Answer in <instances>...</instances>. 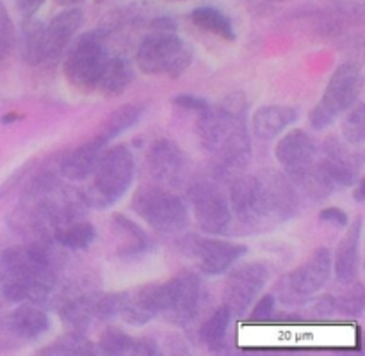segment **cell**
<instances>
[{"instance_id":"6da1fadb","label":"cell","mask_w":365,"mask_h":356,"mask_svg":"<svg viewBox=\"0 0 365 356\" xmlns=\"http://www.w3.org/2000/svg\"><path fill=\"white\" fill-rule=\"evenodd\" d=\"M246 114L248 102L242 93H230L217 105H209L200 114L198 135L203 148L214 153L228 169H241L252 157Z\"/></svg>"},{"instance_id":"7a4b0ae2","label":"cell","mask_w":365,"mask_h":356,"mask_svg":"<svg viewBox=\"0 0 365 356\" xmlns=\"http://www.w3.org/2000/svg\"><path fill=\"white\" fill-rule=\"evenodd\" d=\"M228 203L237 219L248 226H271L296 212V194L282 177L239 178Z\"/></svg>"},{"instance_id":"3957f363","label":"cell","mask_w":365,"mask_h":356,"mask_svg":"<svg viewBox=\"0 0 365 356\" xmlns=\"http://www.w3.org/2000/svg\"><path fill=\"white\" fill-rule=\"evenodd\" d=\"M0 276L7 301H45L56 285L48 255L38 246H13L0 253Z\"/></svg>"},{"instance_id":"277c9868","label":"cell","mask_w":365,"mask_h":356,"mask_svg":"<svg viewBox=\"0 0 365 356\" xmlns=\"http://www.w3.org/2000/svg\"><path fill=\"white\" fill-rule=\"evenodd\" d=\"M134 155L123 145L106 150L100 157L88 189V201L96 209H107L116 203L134 180Z\"/></svg>"},{"instance_id":"5b68a950","label":"cell","mask_w":365,"mask_h":356,"mask_svg":"<svg viewBox=\"0 0 365 356\" xmlns=\"http://www.w3.org/2000/svg\"><path fill=\"white\" fill-rule=\"evenodd\" d=\"M191 61V48L175 31L152 28L138 48V66L146 75L180 77Z\"/></svg>"},{"instance_id":"8992f818","label":"cell","mask_w":365,"mask_h":356,"mask_svg":"<svg viewBox=\"0 0 365 356\" xmlns=\"http://www.w3.org/2000/svg\"><path fill=\"white\" fill-rule=\"evenodd\" d=\"M360 91H362V73H360L359 66L353 63L339 66L331 75L319 103L314 107L312 114H310L312 127L319 128V130L330 127L342 112L355 105Z\"/></svg>"},{"instance_id":"52a82bcc","label":"cell","mask_w":365,"mask_h":356,"mask_svg":"<svg viewBox=\"0 0 365 356\" xmlns=\"http://www.w3.org/2000/svg\"><path fill=\"white\" fill-rule=\"evenodd\" d=\"M109 53L100 32H84L64 59V75L73 88L93 91L98 88Z\"/></svg>"},{"instance_id":"ba28073f","label":"cell","mask_w":365,"mask_h":356,"mask_svg":"<svg viewBox=\"0 0 365 356\" xmlns=\"http://www.w3.org/2000/svg\"><path fill=\"white\" fill-rule=\"evenodd\" d=\"M132 209L150 226L160 231H177L187 224V209L171 191L157 185H145L132 198Z\"/></svg>"},{"instance_id":"9c48e42d","label":"cell","mask_w":365,"mask_h":356,"mask_svg":"<svg viewBox=\"0 0 365 356\" xmlns=\"http://www.w3.org/2000/svg\"><path fill=\"white\" fill-rule=\"evenodd\" d=\"M331 251L328 248H319L312 253L309 260L298 269L289 273L278 283V295L284 303H303L312 298L316 292L327 285L331 274Z\"/></svg>"},{"instance_id":"30bf717a","label":"cell","mask_w":365,"mask_h":356,"mask_svg":"<svg viewBox=\"0 0 365 356\" xmlns=\"http://www.w3.org/2000/svg\"><path fill=\"white\" fill-rule=\"evenodd\" d=\"M277 159L284 166L292 184L302 185L312 174L317 166V145L312 135L305 130L294 128L285 134L277 145Z\"/></svg>"},{"instance_id":"8fae6325","label":"cell","mask_w":365,"mask_h":356,"mask_svg":"<svg viewBox=\"0 0 365 356\" xmlns=\"http://www.w3.org/2000/svg\"><path fill=\"white\" fill-rule=\"evenodd\" d=\"M200 278L192 273H182L171 278L166 283H160V299L163 312L170 320L177 324H187L195 317L200 305Z\"/></svg>"},{"instance_id":"7c38bea8","label":"cell","mask_w":365,"mask_h":356,"mask_svg":"<svg viewBox=\"0 0 365 356\" xmlns=\"http://www.w3.org/2000/svg\"><path fill=\"white\" fill-rule=\"evenodd\" d=\"M192 209L200 226L209 234H223L232 219L230 203L217 185L198 182L189 189Z\"/></svg>"},{"instance_id":"4fadbf2b","label":"cell","mask_w":365,"mask_h":356,"mask_svg":"<svg viewBox=\"0 0 365 356\" xmlns=\"http://www.w3.org/2000/svg\"><path fill=\"white\" fill-rule=\"evenodd\" d=\"M148 167L159 184L180 187L189 178V159L171 139H159L150 146Z\"/></svg>"},{"instance_id":"5bb4252c","label":"cell","mask_w":365,"mask_h":356,"mask_svg":"<svg viewBox=\"0 0 365 356\" xmlns=\"http://www.w3.org/2000/svg\"><path fill=\"white\" fill-rule=\"evenodd\" d=\"M267 281V267L260 262L245 263L232 271L225 287V305L232 313H245Z\"/></svg>"},{"instance_id":"9a60e30c","label":"cell","mask_w":365,"mask_h":356,"mask_svg":"<svg viewBox=\"0 0 365 356\" xmlns=\"http://www.w3.org/2000/svg\"><path fill=\"white\" fill-rule=\"evenodd\" d=\"M163 312L160 299V283H148L143 287L118 294V313L125 323L132 326H141L150 323L153 317Z\"/></svg>"},{"instance_id":"2e32d148","label":"cell","mask_w":365,"mask_h":356,"mask_svg":"<svg viewBox=\"0 0 365 356\" xmlns=\"http://www.w3.org/2000/svg\"><path fill=\"white\" fill-rule=\"evenodd\" d=\"M116 313L118 294H95L84 295L64 305L61 315L68 326L75 328L77 331H84L96 320L109 319Z\"/></svg>"},{"instance_id":"e0dca14e","label":"cell","mask_w":365,"mask_h":356,"mask_svg":"<svg viewBox=\"0 0 365 356\" xmlns=\"http://www.w3.org/2000/svg\"><path fill=\"white\" fill-rule=\"evenodd\" d=\"M248 248L242 244H234L227 241H216V239H202L195 244V255L198 256L200 269L210 276L223 274L237 262L241 256L246 255Z\"/></svg>"},{"instance_id":"ac0fdd59","label":"cell","mask_w":365,"mask_h":356,"mask_svg":"<svg viewBox=\"0 0 365 356\" xmlns=\"http://www.w3.org/2000/svg\"><path fill=\"white\" fill-rule=\"evenodd\" d=\"M317 164L331 187H349L359 173L356 159L337 141H328L324 145L323 155L317 157Z\"/></svg>"},{"instance_id":"d6986e66","label":"cell","mask_w":365,"mask_h":356,"mask_svg":"<svg viewBox=\"0 0 365 356\" xmlns=\"http://www.w3.org/2000/svg\"><path fill=\"white\" fill-rule=\"evenodd\" d=\"M82 23L84 13L77 7L63 11L52 18V21L46 25V61H57L66 52Z\"/></svg>"},{"instance_id":"ffe728a7","label":"cell","mask_w":365,"mask_h":356,"mask_svg":"<svg viewBox=\"0 0 365 356\" xmlns=\"http://www.w3.org/2000/svg\"><path fill=\"white\" fill-rule=\"evenodd\" d=\"M7 330L14 342H32L41 338L48 331V315L34 305H21L14 312L4 317Z\"/></svg>"},{"instance_id":"44dd1931","label":"cell","mask_w":365,"mask_h":356,"mask_svg":"<svg viewBox=\"0 0 365 356\" xmlns=\"http://www.w3.org/2000/svg\"><path fill=\"white\" fill-rule=\"evenodd\" d=\"M106 142L95 135L93 139L86 141L84 145L77 146L73 152L68 153L61 162V171L66 178L73 182H82L93 174L100 157L106 152Z\"/></svg>"},{"instance_id":"7402d4cb","label":"cell","mask_w":365,"mask_h":356,"mask_svg":"<svg viewBox=\"0 0 365 356\" xmlns=\"http://www.w3.org/2000/svg\"><path fill=\"white\" fill-rule=\"evenodd\" d=\"M298 109L289 105H266L255 110L252 120V132L260 141L278 137L285 128L298 120Z\"/></svg>"},{"instance_id":"603a6c76","label":"cell","mask_w":365,"mask_h":356,"mask_svg":"<svg viewBox=\"0 0 365 356\" xmlns=\"http://www.w3.org/2000/svg\"><path fill=\"white\" fill-rule=\"evenodd\" d=\"M360 241H362V219H356L344 235L335 253L334 269L341 283H351L359 271Z\"/></svg>"},{"instance_id":"cb8c5ba5","label":"cell","mask_w":365,"mask_h":356,"mask_svg":"<svg viewBox=\"0 0 365 356\" xmlns=\"http://www.w3.org/2000/svg\"><path fill=\"white\" fill-rule=\"evenodd\" d=\"M21 59L29 66H38L46 61V25L39 20L24 21L21 27Z\"/></svg>"},{"instance_id":"d4e9b609","label":"cell","mask_w":365,"mask_h":356,"mask_svg":"<svg viewBox=\"0 0 365 356\" xmlns=\"http://www.w3.org/2000/svg\"><path fill=\"white\" fill-rule=\"evenodd\" d=\"M134 78V68L128 63V59L121 56L109 57L103 73L100 77L98 88L102 89L103 96H118L130 85Z\"/></svg>"},{"instance_id":"484cf974","label":"cell","mask_w":365,"mask_h":356,"mask_svg":"<svg viewBox=\"0 0 365 356\" xmlns=\"http://www.w3.org/2000/svg\"><path fill=\"white\" fill-rule=\"evenodd\" d=\"M143 109L139 105H134V103H127V105L118 107L116 110L107 116V120L103 121L102 127H100L96 137L102 139L103 142H110L114 137H118L120 134L127 132L135 121L141 117Z\"/></svg>"},{"instance_id":"4316f807","label":"cell","mask_w":365,"mask_h":356,"mask_svg":"<svg viewBox=\"0 0 365 356\" xmlns=\"http://www.w3.org/2000/svg\"><path fill=\"white\" fill-rule=\"evenodd\" d=\"M189 18H191V21L196 27L203 28V31L212 32V34L220 36V38L223 39H228V41H234L235 39V31L230 18H228L223 11L216 9V7H196Z\"/></svg>"},{"instance_id":"83f0119b","label":"cell","mask_w":365,"mask_h":356,"mask_svg":"<svg viewBox=\"0 0 365 356\" xmlns=\"http://www.w3.org/2000/svg\"><path fill=\"white\" fill-rule=\"evenodd\" d=\"M230 308L227 305H223L203 323L202 330H200V338H202L203 345L207 349H210V351H220V349H223L225 340H227L228 326H230Z\"/></svg>"},{"instance_id":"f1b7e54d","label":"cell","mask_w":365,"mask_h":356,"mask_svg":"<svg viewBox=\"0 0 365 356\" xmlns=\"http://www.w3.org/2000/svg\"><path fill=\"white\" fill-rule=\"evenodd\" d=\"M114 226L125 237V242L120 248L121 256H138L150 248V239L146 231L139 228L132 219L118 214L114 216Z\"/></svg>"},{"instance_id":"f546056e","label":"cell","mask_w":365,"mask_h":356,"mask_svg":"<svg viewBox=\"0 0 365 356\" xmlns=\"http://www.w3.org/2000/svg\"><path fill=\"white\" fill-rule=\"evenodd\" d=\"M41 355H93L95 345L81 333V331H71L64 337L57 338L52 345L41 349Z\"/></svg>"},{"instance_id":"4dcf8cb0","label":"cell","mask_w":365,"mask_h":356,"mask_svg":"<svg viewBox=\"0 0 365 356\" xmlns=\"http://www.w3.org/2000/svg\"><path fill=\"white\" fill-rule=\"evenodd\" d=\"M95 226L91 223H73L56 231L57 242L70 249H86L95 241Z\"/></svg>"},{"instance_id":"1f68e13d","label":"cell","mask_w":365,"mask_h":356,"mask_svg":"<svg viewBox=\"0 0 365 356\" xmlns=\"http://www.w3.org/2000/svg\"><path fill=\"white\" fill-rule=\"evenodd\" d=\"M135 345H138V338L116 328H109L100 337V349L106 355H135Z\"/></svg>"},{"instance_id":"d6a6232c","label":"cell","mask_w":365,"mask_h":356,"mask_svg":"<svg viewBox=\"0 0 365 356\" xmlns=\"http://www.w3.org/2000/svg\"><path fill=\"white\" fill-rule=\"evenodd\" d=\"M342 134H344L346 141L351 145H362L365 139V107L364 103L353 109L351 112L346 116L344 123H342Z\"/></svg>"},{"instance_id":"836d02e7","label":"cell","mask_w":365,"mask_h":356,"mask_svg":"<svg viewBox=\"0 0 365 356\" xmlns=\"http://www.w3.org/2000/svg\"><path fill=\"white\" fill-rule=\"evenodd\" d=\"M335 306L346 315H359L364 308V288L360 283H355L344 295L335 301Z\"/></svg>"},{"instance_id":"e575fe53","label":"cell","mask_w":365,"mask_h":356,"mask_svg":"<svg viewBox=\"0 0 365 356\" xmlns=\"http://www.w3.org/2000/svg\"><path fill=\"white\" fill-rule=\"evenodd\" d=\"M14 41H16V38H14L13 20L7 14L6 7L0 4V61L9 56L14 46Z\"/></svg>"},{"instance_id":"d590c367","label":"cell","mask_w":365,"mask_h":356,"mask_svg":"<svg viewBox=\"0 0 365 356\" xmlns=\"http://www.w3.org/2000/svg\"><path fill=\"white\" fill-rule=\"evenodd\" d=\"M173 103L178 107H184L187 110H195V112L202 114L203 110L209 109V103L207 100L200 98V96H192V95H180V96H175Z\"/></svg>"},{"instance_id":"8d00e7d4","label":"cell","mask_w":365,"mask_h":356,"mask_svg":"<svg viewBox=\"0 0 365 356\" xmlns=\"http://www.w3.org/2000/svg\"><path fill=\"white\" fill-rule=\"evenodd\" d=\"M274 310V295L267 294L260 299L255 305V308L252 310V320H266L269 319L271 313Z\"/></svg>"},{"instance_id":"74e56055","label":"cell","mask_w":365,"mask_h":356,"mask_svg":"<svg viewBox=\"0 0 365 356\" xmlns=\"http://www.w3.org/2000/svg\"><path fill=\"white\" fill-rule=\"evenodd\" d=\"M321 221H328V223L335 224V226H348V216H346L344 210L337 209V206H330V209H324L319 214Z\"/></svg>"},{"instance_id":"f35d334b","label":"cell","mask_w":365,"mask_h":356,"mask_svg":"<svg viewBox=\"0 0 365 356\" xmlns=\"http://www.w3.org/2000/svg\"><path fill=\"white\" fill-rule=\"evenodd\" d=\"M14 4H16V9L20 13V16L24 20H29V18H32L38 13L39 7L45 4V0H14Z\"/></svg>"},{"instance_id":"ab89813d","label":"cell","mask_w":365,"mask_h":356,"mask_svg":"<svg viewBox=\"0 0 365 356\" xmlns=\"http://www.w3.org/2000/svg\"><path fill=\"white\" fill-rule=\"evenodd\" d=\"M56 2L63 7H73L77 6V4H82L84 0H56Z\"/></svg>"},{"instance_id":"60d3db41","label":"cell","mask_w":365,"mask_h":356,"mask_svg":"<svg viewBox=\"0 0 365 356\" xmlns=\"http://www.w3.org/2000/svg\"><path fill=\"white\" fill-rule=\"evenodd\" d=\"M355 196H356V201H360V203L364 201V184L362 182L359 184V189L355 191Z\"/></svg>"},{"instance_id":"b9f144b4","label":"cell","mask_w":365,"mask_h":356,"mask_svg":"<svg viewBox=\"0 0 365 356\" xmlns=\"http://www.w3.org/2000/svg\"><path fill=\"white\" fill-rule=\"evenodd\" d=\"M18 117H20V116H14V114H13V116H4V123H11V121H14V120H18Z\"/></svg>"},{"instance_id":"7bdbcfd3","label":"cell","mask_w":365,"mask_h":356,"mask_svg":"<svg viewBox=\"0 0 365 356\" xmlns=\"http://www.w3.org/2000/svg\"><path fill=\"white\" fill-rule=\"evenodd\" d=\"M96 2H98V4H102V2H106V0H96Z\"/></svg>"},{"instance_id":"ee69618b","label":"cell","mask_w":365,"mask_h":356,"mask_svg":"<svg viewBox=\"0 0 365 356\" xmlns=\"http://www.w3.org/2000/svg\"><path fill=\"white\" fill-rule=\"evenodd\" d=\"M273 2H284V0H273Z\"/></svg>"}]
</instances>
